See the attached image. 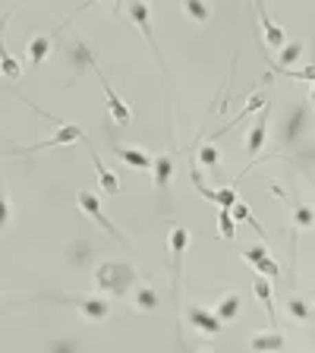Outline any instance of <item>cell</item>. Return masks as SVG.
Masks as SVG:
<instances>
[{
	"instance_id": "d4e9b609",
	"label": "cell",
	"mask_w": 315,
	"mask_h": 353,
	"mask_svg": "<svg viewBox=\"0 0 315 353\" xmlns=\"http://www.w3.org/2000/svg\"><path fill=\"white\" fill-rule=\"evenodd\" d=\"M218 237L221 240H233L237 237V218H233L230 208H221L218 215Z\"/></svg>"
},
{
	"instance_id": "836d02e7",
	"label": "cell",
	"mask_w": 315,
	"mask_h": 353,
	"mask_svg": "<svg viewBox=\"0 0 315 353\" xmlns=\"http://www.w3.org/2000/svg\"><path fill=\"white\" fill-rule=\"evenodd\" d=\"M274 73H281V76H293V79H300V83H315V63H309V67L296 69V73H287V69H274Z\"/></svg>"
},
{
	"instance_id": "cb8c5ba5",
	"label": "cell",
	"mask_w": 315,
	"mask_h": 353,
	"mask_svg": "<svg viewBox=\"0 0 315 353\" xmlns=\"http://www.w3.org/2000/svg\"><path fill=\"white\" fill-rule=\"evenodd\" d=\"M240 297H237V293H224V297H221V303H218V316L224 319V322H233V319L240 316Z\"/></svg>"
},
{
	"instance_id": "5b68a950",
	"label": "cell",
	"mask_w": 315,
	"mask_h": 353,
	"mask_svg": "<svg viewBox=\"0 0 315 353\" xmlns=\"http://www.w3.org/2000/svg\"><path fill=\"white\" fill-rule=\"evenodd\" d=\"M91 69H95V76L101 79V89H105V98H107V114H111V120L117 123V127H129V123H133V111H129V105L117 95V92H113V85L107 83V76L98 69V63Z\"/></svg>"
},
{
	"instance_id": "6da1fadb",
	"label": "cell",
	"mask_w": 315,
	"mask_h": 353,
	"mask_svg": "<svg viewBox=\"0 0 315 353\" xmlns=\"http://www.w3.org/2000/svg\"><path fill=\"white\" fill-rule=\"evenodd\" d=\"M135 284V268L129 262H117V259H107L95 268V287L113 300L127 297V290Z\"/></svg>"
},
{
	"instance_id": "e575fe53",
	"label": "cell",
	"mask_w": 315,
	"mask_h": 353,
	"mask_svg": "<svg viewBox=\"0 0 315 353\" xmlns=\"http://www.w3.org/2000/svg\"><path fill=\"white\" fill-rule=\"evenodd\" d=\"M10 215H13V205H10V195H7V189H3V227L10 224Z\"/></svg>"
},
{
	"instance_id": "603a6c76",
	"label": "cell",
	"mask_w": 315,
	"mask_h": 353,
	"mask_svg": "<svg viewBox=\"0 0 315 353\" xmlns=\"http://www.w3.org/2000/svg\"><path fill=\"white\" fill-rule=\"evenodd\" d=\"M133 303H135V309H142V312H151V309H158V290H155L151 284L135 287Z\"/></svg>"
},
{
	"instance_id": "ac0fdd59",
	"label": "cell",
	"mask_w": 315,
	"mask_h": 353,
	"mask_svg": "<svg viewBox=\"0 0 315 353\" xmlns=\"http://www.w3.org/2000/svg\"><path fill=\"white\" fill-rule=\"evenodd\" d=\"M69 57H73V73H83L85 67H95V63H98L95 51H89V47H85L83 38H73V51H69Z\"/></svg>"
},
{
	"instance_id": "8d00e7d4",
	"label": "cell",
	"mask_w": 315,
	"mask_h": 353,
	"mask_svg": "<svg viewBox=\"0 0 315 353\" xmlns=\"http://www.w3.org/2000/svg\"><path fill=\"white\" fill-rule=\"evenodd\" d=\"M91 3H101V0H85V3H83V7H79V10H85V7H91Z\"/></svg>"
},
{
	"instance_id": "1f68e13d",
	"label": "cell",
	"mask_w": 315,
	"mask_h": 353,
	"mask_svg": "<svg viewBox=\"0 0 315 353\" xmlns=\"http://www.w3.org/2000/svg\"><path fill=\"white\" fill-rule=\"evenodd\" d=\"M89 243H85V240H79V243H73V249H69V262H73V265H85V262H89Z\"/></svg>"
},
{
	"instance_id": "277c9868",
	"label": "cell",
	"mask_w": 315,
	"mask_h": 353,
	"mask_svg": "<svg viewBox=\"0 0 315 353\" xmlns=\"http://www.w3.org/2000/svg\"><path fill=\"white\" fill-rule=\"evenodd\" d=\"M76 202H79V208H83L85 215H89V218L95 221V224H98V227H101V231L107 233V237H113V240H120L123 246H129L127 233H123V231H117V227H113V221L107 218L105 211H101V199H98V195L91 193V189H83V193L76 195Z\"/></svg>"
},
{
	"instance_id": "5bb4252c",
	"label": "cell",
	"mask_w": 315,
	"mask_h": 353,
	"mask_svg": "<svg viewBox=\"0 0 315 353\" xmlns=\"http://www.w3.org/2000/svg\"><path fill=\"white\" fill-rule=\"evenodd\" d=\"M91 164H95V173H98V183L105 189L107 195H120V180H117V173L111 167H105V161L98 158V151L91 149Z\"/></svg>"
},
{
	"instance_id": "d6a6232c",
	"label": "cell",
	"mask_w": 315,
	"mask_h": 353,
	"mask_svg": "<svg viewBox=\"0 0 315 353\" xmlns=\"http://www.w3.org/2000/svg\"><path fill=\"white\" fill-rule=\"evenodd\" d=\"M240 256H243V262L255 265V262H259V259H262V256H268V246H265V243H255V246H246V249H243Z\"/></svg>"
},
{
	"instance_id": "4fadbf2b",
	"label": "cell",
	"mask_w": 315,
	"mask_h": 353,
	"mask_svg": "<svg viewBox=\"0 0 315 353\" xmlns=\"http://www.w3.org/2000/svg\"><path fill=\"white\" fill-rule=\"evenodd\" d=\"M113 155H117V158L123 161V164H129V167H151L155 164V158H151L149 151H142V149H135V145H113Z\"/></svg>"
},
{
	"instance_id": "9a60e30c",
	"label": "cell",
	"mask_w": 315,
	"mask_h": 353,
	"mask_svg": "<svg viewBox=\"0 0 315 353\" xmlns=\"http://www.w3.org/2000/svg\"><path fill=\"white\" fill-rule=\"evenodd\" d=\"M262 107H268V101H265V95H252V98H249V101H246V107H243V111L237 114V117H233V120L227 123V127H221V129H215V133H211V142H218V139H221V136H224V133H230V129L237 127V123H240V120H246V117H249V114H252V111H262Z\"/></svg>"
},
{
	"instance_id": "4dcf8cb0",
	"label": "cell",
	"mask_w": 315,
	"mask_h": 353,
	"mask_svg": "<svg viewBox=\"0 0 315 353\" xmlns=\"http://www.w3.org/2000/svg\"><path fill=\"white\" fill-rule=\"evenodd\" d=\"M237 202H240V195H237V183L218 189V199H215V205H218V208H233Z\"/></svg>"
},
{
	"instance_id": "f546056e",
	"label": "cell",
	"mask_w": 315,
	"mask_h": 353,
	"mask_svg": "<svg viewBox=\"0 0 315 353\" xmlns=\"http://www.w3.org/2000/svg\"><path fill=\"white\" fill-rule=\"evenodd\" d=\"M255 271H259V275H265V278L274 281V278L281 275V265H278V259H274V256L268 253V256H262L259 262H255Z\"/></svg>"
},
{
	"instance_id": "ffe728a7",
	"label": "cell",
	"mask_w": 315,
	"mask_h": 353,
	"mask_svg": "<svg viewBox=\"0 0 315 353\" xmlns=\"http://www.w3.org/2000/svg\"><path fill=\"white\" fill-rule=\"evenodd\" d=\"M284 309L296 319V322H315V309H312V303H309L306 297H296V293H293L290 300L284 303Z\"/></svg>"
},
{
	"instance_id": "ba28073f",
	"label": "cell",
	"mask_w": 315,
	"mask_h": 353,
	"mask_svg": "<svg viewBox=\"0 0 315 353\" xmlns=\"http://www.w3.org/2000/svg\"><path fill=\"white\" fill-rule=\"evenodd\" d=\"M186 322L193 325L195 331H202V334H218L224 319L218 312H208L205 306H186Z\"/></svg>"
},
{
	"instance_id": "7a4b0ae2",
	"label": "cell",
	"mask_w": 315,
	"mask_h": 353,
	"mask_svg": "<svg viewBox=\"0 0 315 353\" xmlns=\"http://www.w3.org/2000/svg\"><path fill=\"white\" fill-rule=\"evenodd\" d=\"M189 246V231L180 224H171L167 231V249H171V262H173V300H180V284H183V256Z\"/></svg>"
},
{
	"instance_id": "44dd1931",
	"label": "cell",
	"mask_w": 315,
	"mask_h": 353,
	"mask_svg": "<svg viewBox=\"0 0 315 353\" xmlns=\"http://www.w3.org/2000/svg\"><path fill=\"white\" fill-rule=\"evenodd\" d=\"M195 161H199L202 167H208L211 173H218V167H221V149L215 142L199 145V149H195Z\"/></svg>"
},
{
	"instance_id": "8fae6325",
	"label": "cell",
	"mask_w": 315,
	"mask_h": 353,
	"mask_svg": "<svg viewBox=\"0 0 315 353\" xmlns=\"http://www.w3.org/2000/svg\"><path fill=\"white\" fill-rule=\"evenodd\" d=\"M173 167H177V161H173V151H164V155H158L155 164H151L155 189H158L161 195L167 193V186H171V180H173Z\"/></svg>"
},
{
	"instance_id": "30bf717a",
	"label": "cell",
	"mask_w": 315,
	"mask_h": 353,
	"mask_svg": "<svg viewBox=\"0 0 315 353\" xmlns=\"http://www.w3.org/2000/svg\"><path fill=\"white\" fill-rule=\"evenodd\" d=\"M255 13H259V23H262V35H265V45L271 47V51H281V47L287 45L284 41V29H281L274 19H271L268 13H265L262 0H255Z\"/></svg>"
},
{
	"instance_id": "4316f807",
	"label": "cell",
	"mask_w": 315,
	"mask_h": 353,
	"mask_svg": "<svg viewBox=\"0 0 315 353\" xmlns=\"http://www.w3.org/2000/svg\"><path fill=\"white\" fill-rule=\"evenodd\" d=\"M303 57V41H290V45L281 47V69L293 67V63Z\"/></svg>"
},
{
	"instance_id": "d590c367",
	"label": "cell",
	"mask_w": 315,
	"mask_h": 353,
	"mask_svg": "<svg viewBox=\"0 0 315 353\" xmlns=\"http://www.w3.org/2000/svg\"><path fill=\"white\" fill-rule=\"evenodd\" d=\"M268 193H274V195H281V199H287V189L281 186V183H274V180L268 183Z\"/></svg>"
},
{
	"instance_id": "8992f818",
	"label": "cell",
	"mask_w": 315,
	"mask_h": 353,
	"mask_svg": "<svg viewBox=\"0 0 315 353\" xmlns=\"http://www.w3.org/2000/svg\"><path fill=\"white\" fill-rule=\"evenodd\" d=\"M73 142H85L83 127H76V123H61V127L54 129V136H47V139H41V142L29 145V149H19V151H23V155H29V151H45V149H57V145H73Z\"/></svg>"
},
{
	"instance_id": "f1b7e54d",
	"label": "cell",
	"mask_w": 315,
	"mask_h": 353,
	"mask_svg": "<svg viewBox=\"0 0 315 353\" xmlns=\"http://www.w3.org/2000/svg\"><path fill=\"white\" fill-rule=\"evenodd\" d=\"M303 129V111L296 107V111H290V117H287V127H284V142H293L296 136H300Z\"/></svg>"
},
{
	"instance_id": "7c38bea8",
	"label": "cell",
	"mask_w": 315,
	"mask_h": 353,
	"mask_svg": "<svg viewBox=\"0 0 315 353\" xmlns=\"http://www.w3.org/2000/svg\"><path fill=\"white\" fill-rule=\"evenodd\" d=\"M252 293H255V300L265 306V312H268L271 328H281V325H278V312H274V290H271V278L259 275V278L252 281Z\"/></svg>"
},
{
	"instance_id": "52a82bcc",
	"label": "cell",
	"mask_w": 315,
	"mask_h": 353,
	"mask_svg": "<svg viewBox=\"0 0 315 353\" xmlns=\"http://www.w3.org/2000/svg\"><path fill=\"white\" fill-rule=\"evenodd\" d=\"M61 300L76 306L89 322H105V319H111V300H107V297H61Z\"/></svg>"
},
{
	"instance_id": "9c48e42d",
	"label": "cell",
	"mask_w": 315,
	"mask_h": 353,
	"mask_svg": "<svg viewBox=\"0 0 315 353\" xmlns=\"http://www.w3.org/2000/svg\"><path fill=\"white\" fill-rule=\"evenodd\" d=\"M268 123H271V111L262 107V111H259V120L249 127V136H246V155L249 158H255V155L262 151L265 139H268Z\"/></svg>"
},
{
	"instance_id": "d6986e66",
	"label": "cell",
	"mask_w": 315,
	"mask_h": 353,
	"mask_svg": "<svg viewBox=\"0 0 315 353\" xmlns=\"http://www.w3.org/2000/svg\"><path fill=\"white\" fill-rule=\"evenodd\" d=\"M180 7H183V13H186V19H193L195 25L211 23V7H208V0H180Z\"/></svg>"
},
{
	"instance_id": "74e56055",
	"label": "cell",
	"mask_w": 315,
	"mask_h": 353,
	"mask_svg": "<svg viewBox=\"0 0 315 353\" xmlns=\"http://www.w3.org/2000/svg\"><path fill=\"white\" fill-rule=\"evenodd\" d=\"M309 101H312V107H315V83H312V95H309Z\"/></svg>"
},
{
	"instance_id": "7402d4cb",
	"label": "cell",
	"mask_w": 315,
	"mask_h": 353,
	"mask_svg": "<svg viewBox=\"0 0 315 353\" xmlns=\"http://www.w3.org/2000/svg\"><path fill=\"white\" fill-rule=\"evenodd\" d=\"M290 224H293V233L315 227V208L312 205H296V208L290 211Z\"/></svg>"
},
{
	"instance_id": "2e32d148",
	"label": "cell",
	"mask_w": 315,
	"mask_h": 353,
	"mask_svg": "<svg viewBox=\"0 0 315 353\" xmlns=\"http://www.w3.org/2000/svg\"><path fill=\"white\" fill-rule=\"evenodd\" d=\"M51 45H54L51 35H35V38H29L25 51H29V63H32V67H41V63L47 61V54H51Z\"/></svg>"
},
{
	"instance_id": "3957f363",
	"label": "cell",
	"mask_w": 315,
	"mask_h": 353,
	"mask_svg": "<svg viewBox=\"0 0 315 353\" xmlns=\"http://www.w3.org/2000/svg\"><path fill=\"white\" fill-rule=\"evenodd\" d=\"M129 19H133V25L145 35V41H149L151 54L158 57V63H161V69L167 73V63H164V54H161V47H158V38H155V29H151V7H149V0H129V7H127Z\"/></svg>"
},
{
	"instance_id": "83f0119b",
	"label": "cell",
	"mask_w": 315,
	"mask_h": 353,
	"mask_svg": "<svg viewBox=\"0 0 315 353\" xmlns=\"http://www.w3.org/2000/svg\"><path fill=\"white\" fill-rule=\"evenodd\" d=\"M0 69H3V76H7V79H23V67H19V61H16L13 54L10 51H3V57H0Z\"/></svg>"
},
{
	"instance_id": "e0dca14e",
	"label": "cell",
	"mask_w": 315,
	"mask_h": 353,
	"mask_svg": "<svg viewBox=\"0 0 315 353\" xmlns=\"http://www.w3.org/2000/svg\"><path fill=\"white\" fill-rule=\"evenodd\" d=\"M284 347H287V341H284V334H281L278 328H271L268 334H259V338H252V341H249V350H252V353L284 350Z\"/></svg>"
},
{
	"instance_id": "484cf974",
	"label": "cell",
	"mask_w": 315,
	"mask_h": 353,
	"mask_svg": "<svg viewBox=\"0 0 315 353\" xmlns=\"http://www.w3.org/2000/svg\"><path fill=\"white\" fill-rule=\"evenodd\" d=\"M230 211H233V218H237V221H246V224H252L255 231L262 233V240H268V233H265V227L259 224V221H255V215H252V211H249V205L243 202V199H240V202H237V205H233Z\"/></svg>"
}]
</instances>
